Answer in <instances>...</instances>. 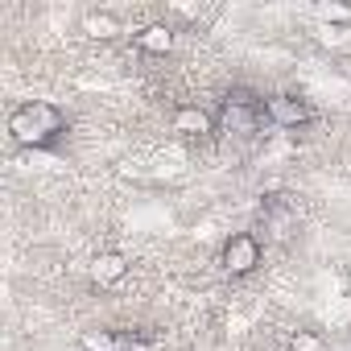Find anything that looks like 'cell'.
I'll return each mask as SVG.
<instances>
[{"label": "cell", "instance_id": "2", "mask_svg": "<svg viewBox=\"0 0 351 351\" xmlns=\"http://www.w3.org/2000/svg\"><path fill=\"white\" fill-rule=\"evenodd\" d=\"M215 124H219V132H228V136H252V132H261V124H265V116H261V95H252V91H244V87L228 91V95L219 99Z\"/></svg>", "mask_w": 351, "mask_h": 351}, {"label": "cell", "instance_id": "7", "mask_svg": "<svg viewBox=\"0 0 351 351\" xmlns=\"http://www.w3.org/2000/svg\"><path fill=\"white\" fill-rule=\"evenodd\" d=\"M132 42H136V50H141V54L165 58V54L173 50V29H169L165 21H153V25H141V29L132 34Z\"/></svg>", "mask_w": 351, "mask_h": 351}, {"label": "cell", "instance_id": "4", "mask_svg": "<svg viewBox=\"0 0 351 351\" xmlns=\"http://www.w3.org/2000/svg\"><path fill=\"white\" fill-rule=\"evenodd\" d=\"M261 116H265L269 128H281V132H298V128H306V124L314 120L310 104L298 99V95H285V91L261 95Z\"/></svg>", "mask_w": 351, "mask_h": 351}, {"label": "cell", "instance_id": "10", "mask_svg": "<svg viewBox=\"0 0 351 351\" xmlns=\"http://www.w3.org/2000/svg\"><path fill=\"white\" fill-rule=\"evenodd\" d=\"M83 29L95 34V38H112V34H120V21H116L112 13H91V17L83 21Z\"/></svg>", "mask_w": 351, "mask_h": 351}, {"label": "cell", "instance_id": "5", "mask_svg": "<svg viewBox=\"0 0 351 351\" xmlns=\"http://www.w3.org/2000/svg\"><path fill=\"white\" fill-rule=\"evenodd\" d=\"M215 128H219V124H215V116H211L207 108H199V104H182V108H173V132L186 136V141H207Z\"/></svg>", "mask_w": 351, "mask_h": 351}, {"label": "cell", "instance_id": "8", "mask_svg": "<svg viewBox=\"0 0 351 351\" xmlns=\"http://www.w3.org/2000/svg\"><path fill=\"white\" fill-rule=\"evenodd\" d=\"M79 347H83V351H120V335H116V330L91 326V330L79 335Z\"/></svg>", "mask_w": 351, "mask_h": 351}, {"label": "cell", "instance_id": "6", "mask_svg": "<svg viewBox=\"0 0 351 351\" xmlns=\"http://www.w3.org/2000/svg\"><path fill=\"white\" fill-rule=\"evenodd\" d=\"M128 256L124 252H116V248H108V252H95L91 256V285H99V289H112V285H120L124 277H128Z\"/></svg>", "mask_w": 351, "mask_h": 351}, {"label": "cell", "instance_id": "9", "mask_svg": "<svg viewBox=\"0 0 351 351\" xmlns=\"http://www.w3.org/2000/svg\"><path fill=\"white\" fill-rule=\"evenodd\" d=\"M314 17L326 21V25H351V5H339V0H330V5H314Z\"/></svg>", "mask_w": 351, "mask_h": 351}, {"label": "cell", "instance_id": "3", "mask_svg": "<svg viewBox=\"0 0 351 351\" xmlns=\"http://www.w3.org/2000/svg\"><path fill=\"white\" fill-rule=\"evenodd\" d=\"M261 261H265V248L252 232H232L219 248V269L228 277H248V273L261 269Z\"/></svg>", "mask_w": 351, "mask_h": 351}, {"label": "cell", "instance_id": "1", "mask_svg": "<svg viewBox=\"0 0 351 351\" xmlns=\"http://www.w3.org/2000/svg\"><path fill=\"white\" fill-rule=\"evenodd\" d=\"M66 112L50 99H25L9 112V136L21 145V149H34V153H46V149H58L66 141Z\"/></svg>", "mask_w": 351, "mask_h": 351}, {"label": "cell", "instance_id": "11", "mask_svg": "<svg viewBox=\"0 0 351 351\" xmlns=\"http://www.w3.org/2000/svg\"><path fill=\"white\" fill-rule=\"evenodd\" d=\"M289 351H326V339L318 330H293L289 335Z\"/></svg>", "mask_w": 351, "mask_h": 351}]
</instances>
